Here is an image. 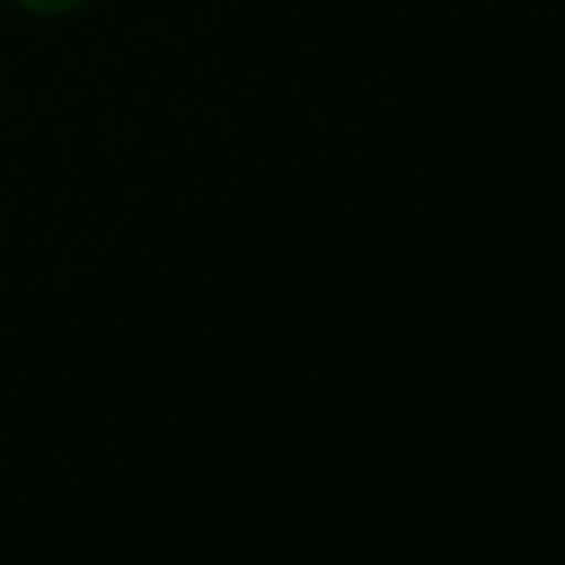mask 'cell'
Listing matches in <instances>:
<instances>
[{
  "label": "cell",
  "instance_id": "obj_1",
  "mask_svg": "<svg viewBox=\"0 0 565 565\" xmlns=\"http://www.w3.org/2000/svg\"><path fill=\"white\" fill-rule=\"evenodd\" d=\"M18 12H29V18H73V12H84L89 0H12Z\"/></svg>",
  "mask_w": 565,
  "mask_h": 565
}]
</instances>
